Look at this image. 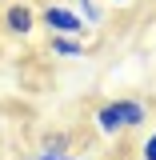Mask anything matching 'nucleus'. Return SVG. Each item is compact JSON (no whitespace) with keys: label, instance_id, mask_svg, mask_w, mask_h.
Here are the masks:
<instances>
[{"label":"nucleus","instance_id":"nucleus-1","mask_svg":"<svg viewBox=\"0 0 156 160\" xmlns=\"http://www.w3.org/2000/svg\"><path fill=\"white\" fill-rule=\"evenodd\" d=\"M36 20H40V24H48L52 36H80V32H84L80 12H76V8H64V4H48V8H40Z\"/></svg>","mask_w":156,"mask_h":160},{"label":"nucleus","instance_id":"nucleus-2","mask_svg":"<svg viewBox=\"0 0 156 160\" xmlns=\"http://www.w3.org/2000/svg\"><path fill=\"white\" fill-rule=\"evenodd\" d=\"M36 8H28L24 0H12L8 8H4V28L12 32V36H28L32 28H36Z\"/></svg>","mask_w":156,"mask_h":160},{"label":"nucleus","instance_id":"nucleus-3","mask_svg":"<svg viewBox=\"0 0 156 160\" xmlns=\"http://www.w3.org/2000/svg\"><path fill=\"white\" fill-rule=\"evenodd\" d=\"M96 124H100L104 136H120V132H124V120H120L116 100H108V104H100V108H96Z\"/></svg>","mask_w":156,"mask_h":160},{"label":"nucleus","instance_id":"nucleus-4","mask_svg":"<svg viewBox=\"0 0 156 160\" xmlns=\"http://www.w3.org/2000/svg\"><path fill=\"white\" fill-rule=\"evenodd\" d=\"M116 108H120V120H124V128H140L144 120H148V108L140 104V100H116Z\"/></svg>","mask_w":156,"mask_h":160},{"label":"nucleus","instance_id":"nucleus-5","mask_svg":"<svg viewBox=\"0 0 156 160\" xmlns=\"http://www.w3.org/2000/svg\"><path fill=\"white\" fill-rule=\"evenodd\" d=\"M56 56H68V60H80L84 56V44H80L76 36H52V44H48Z\"/></svg>","mask_w":156,"mask_h":160},{"label":"nucleus","instance_id":"nucleus-6","mask_svg":"<svg viewBox=\"0 0 156 160\" xmlns=\"http://www.w3.org/2000/svg\"><path fill=\"white\" fill-rule=\"evenodd\" d=\"M76 12H80L84 24H100V20H104V12H100L96 0H76Z\"/></svg>","mask_w":156,"mask_h":160},{"label":"nucleus","instance_id":"nucleus-7","mask_svg":"<svg viewBox=\"0 0 156 160\" xmlns=\"http://www.w3.org/2000/svg\"><path fill=\"white\" fill-rule=\"evenodd\" d=\"M44 152H68V136H64V132L48 136V140H44Z\"/></svg>","mask_w":156,"mask_h":160},{"label":"nucleus","instance_id":"nucleus-8","mask_svg":"<svg viewBox=\"0 0 156 160\" xmlns=\"http://www.w3.org/2000/svg\"><path fill=\"white\" fill-rule=\"evenodd\" d=\"M140 160H156V132L144 136V144H140Z\"/></svg>","mask_w":156,"mask_h":160},{"label":"nucleus","instance_id":"nucleus-9","mask_svg":"<svg viewBox=\"0 0 156 160\" xmlns=\"http://www.w3.org/2000/svg\"><path fill=\"white\" fill-rule=\"evenodd\" d=\"M36 160H72V156H68V152H40Z\"/></svg>","mask_w":156,"mask_h":160},{"label":"nucleus","instance_id":"nucleus-10","mask_svg":"<svg viewBox=\"0 0 156 160\" xmlns=\"http://www.w3.org/2000/svg\"><path fill=\"white\" fill-rule=\"evenodd\" d=\"M112 4H132V0H112Z\"/></svg>","mask_w":156,"mask_h":160}]
</instances>
